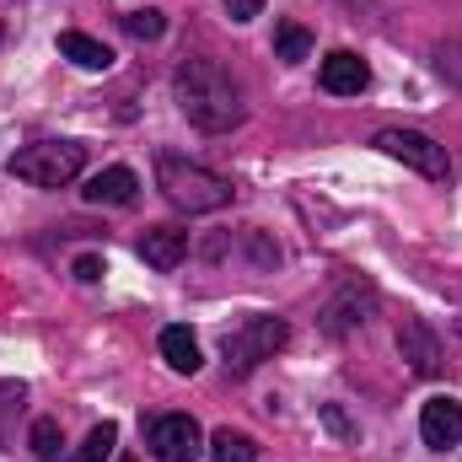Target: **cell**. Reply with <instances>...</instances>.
<instances>
[{
  "label": "cell",
  "instance_id": "obj_12",
  "mask_svg": "<svg viewBox=\"0 0 462 462\" xmlns=\"http://www.w3.org/2000/svg\"><path fill=\"white\" fill-rule=\"evenodd\" d=\"M140 258H145L151 269L172 274V269L189 258V231L183 226H151L145 236H140Z\"/></svg>",
  "mask_w": 462,
  "mask_h": 462
},
{
  "label": "cell",
  "instance_id": "obj_5",
  "mask_svg": "<svg viewBox=\"0 0 462 462\" xmlns=\"http://www.w3.org/2000/svg\"><path fill=\"white\" fill-rule=\"evenodd\" d=\"M199 253L210 258V263H242V269H253V274H263V269H274L280 263V242L269 236V231L258 226H242V231H221V236H205L199 242Z\"/></svg>",
  "mask_w": 462,
  "mask_h": 462
},
{
  "label": "cell",
  "instance_id": "obj_1",
  "mask_svg": "<svg viewBox=\"0 0 462 462\" xmlns=\"http://www.w3.org/2000/svg\"><path fill=\"white\" fill-rule=\"evenodd\" d=\"M172 97H178V114L199 134H231L247 118V103H242L236 81L216 60H183L172 70Z\"/></svg>",
  "mask_w": 462,
  "mask_h": 462
},
{
  "label": "cell",
  "instance_id": "obj_6",
  "mask_svg": "<svg viewBox=\"0 0 462 462\" xmlns=\"http://www.w3.org/2000/svg\"><path fill=\"white\" fill-rule=\"evenodd\" d=\"M376 151H387L393 162H403V167H414L420 178H447V145L441 140H430L425 129H382L376 134Z\"/></svg>",
  "mask_w": 462,
  "mask_h": 462
},
{
  "label": "cell",
  "instance_id": "obj_20",
  "mask_svg": "<svg viewBox=\"0 0 462 462\" xmlns=\"http://www.w3.org/2000/svg\"><path fill=\"white\" fill-rule=\"evenodd\" d=\"M124 32H129V38H140V43H156V38L167 32V11H156V5L129 11V16H124Z\"/></svg>",
  "mask_w": 462,
  "mask_h": 462
},
{
  "label": "cell",
  "instance_id": "obj_3",
  "mask_svg": "<svg viewBox=\"0 0 462 462\" xmlns=\"http://www.w3.org/2000/svg\"><path fill=\"white\" fill-rule=\"evenodd\" d=\"M81 167H87V151L76 140H32L5 162V172L32 183V189H65L81 178Z\"/></svg>",
  "mask_w": 462,
  "mask_h": 462
},
{
  "label": "cell",
  "instance_id": "obj_15",
  "mask_svg": "<svg viewBox=\"0 0 462 462\" xmlns=\"http://www.w3.org/2000/svg\"><path fill=\"white\" fill-rule=\"evenodd\" d=\"M60 54L70 65H81V70H114V49L87 38V32H60Z\"/></svg>",
  "mask_w": 462,
  "mask_h": 462
},
{
  "label": "cell",
  "instance_id": "obj_2",
  "mask_svg": "<svg viewBox=\"0 0 462 462\" xmlns=\"http://www.w3.org/2000/svg\"><path fill=\"white\" fill-rule=\"evenodd\" d=\"M156 189L167 194V205H178L183 216H216L231 205V178L210 172L205 162H189V156H172V151H156Z\"/></svg>",
  "mask_w": 462,
  "mask_h": 462
},
{
  "label": "cell",
  "instance_id": "obj_9",
  "mask_svg": "<svg viewBox=\"0 0 462 462\" xmlns=\"http://www.w3.org/2000/svg\"><path fill=\"white\" fill-rule=\"evenodd\" d=\"M398 355L409 360L414 376H436V371H441V339L430 334L425 318H403V323H398Z\"/></svg>",
  "mask_w": 462,
  "mask_h": 462
},
{
  "label": "cell",
  "instance_id": "obj_8",
  "mask_svg": "<svg viewBox=\"0 0 462 462\" xmlns=\"http://www.w3.org/2000/svg\"><path fill=\"white\" fill-rule=\"evenodd\" d=\"M371 312H376V291H371L365 280H349L345 291L328 301V312H323V334L345 339V334H355V328L371 323Z\"/></svg>",
  "mask_w": 462,
  "mask_h": 462
},
{
  "label": "cell",
  "instance_id": "obj_13",
  "mask_svg": "<svg viewBox=\"0 0 462 462\" xmlns=\"http://www.w3.org/2000/svg\"><path fill=\"white\" fill-rule=\"evenodd\" d=\"M134 194H140V178H134L129 167H103V172H92L87 189H81L87 205H134Z\"/></svg>",
  "mask_w": 462,
  "mask_h": 462
},
{
  "label": "cell",
  "instance_id": "obj_18",
  "mask_svg": "<svg viewBox=\"0 0 462 462\" xmlns=\"http://www.w3.org/2000/svg\"><path fill=\"white\" fill-rule=\"evenodd\" d=\"M27 447H32V457L38 462H60V452H65V430H60V420H32Z\"/></svg>",
  "mask_w": 462,
  "mask_h": 462
},
{
  "label": "cell",
  "instance_id": "obj_14",
  "mask_svg": "<svg viewBox=\"0 0 462 462\" xmlns=\"http://www.w3.org/2000/svg\"><path fill=\"white\" fill-rule=\"evenodd\" d=\"M156 345H162V360H167V365H172L178 376H194V371L205 365V355H199V339H194V334H189L183 323L162 328V339H156Z\"/></svg>",
  "mask_w": 462,
  "mask_h": 462
},
{
  "label": "cell",
  "instance_id": "obj_7",
  "mask_svg": "<svg viewBox=\"0 0 462 462\" xmlns=\"http://www.w3.org/2000/svg\"><path fill=\"white\" fill-rule=\"evenodd\" d=\"M145 447L162 462H194L205 447V430L194 425V414H156L145 425Z\"/></svg>",
  "mask_w": 462,
  "mask_h": 462
},
{
  "label": "cell",
  "instance_id": "obj_23",
  "mask_svg": "<svg viewBox=\"0 0 462 462\" xmlns=\"http://www.w3.org/2000/svg\"><path fill=\"white\" fill-rule=\"evenodd\" d=\"M226 5L231 22H253V16H263V0H221Z\"/></svg>",
  "mask_w": 462,
  "mask_h": 462
},
{
  "label": "cell",
  "instance_id": "obj_17",
  "mask_svg": "<svg viewBox=\"0 0 462 462\" xmlns=\"http://www.w3.org/2000/svg\"><path fill=\"white\" fill-rule=\"evenodd\" d=\"M307 54H312V32H307L301 22H280V27H274V60L296 65V60H307Z\"/></svg>",
  "mask_w": 462,
  "mask_h": 462
},
{
  "label": "cell",
  "instance_id": "obj_24",
  "mask_svg": "<svg viewBox=\"0 0 462 462\" xmlns=\"http://www.w3.org/2000/svg\"><path fill=\"white\" fill-rule=\"evenodd\" d=\"M118 462H140V457H118Z\"/></svg>",
  "mask_w": 462,
  "mask_h": 462
},
{
  "label": "cell",
  "instance_id": "obj_22",
  "mask_svg": "<svg viewBox=\"0 0 462 462\" xmlns=\"http://www.w3.org/2000/svg\"><path fill=\"white\" fill-rule=\"evenodd\" d=\"M103 274H108V263H103V253H81V258H76V280H81V285H97Z\"/></svg>",
  "mask_w": 462,
  "mask_h": 462
},
{
  "label": "cell",
  "instance_id": "obj_4",
  "mask_svg": "<svg viewBox=\"0 0 462 462\" xmlns=\"http://www.w3.org/2000/svg\"><path fill=\"white\" fill-rule=\"evenodd\" d=\"M291 339L285 318H247L236 334H226V371L231 376H253L263 360H274Z\"/></svg>",
  "mask_w": 462,
  "mask_h": 462
},
{
  "label": "cell",
  "instance_id": "obj_16",
  "mask_svg": "<svg viewBox=\"0 0 462 462\" xmlns=\"http://www.w3.org/2000/svg\"><path fill=\"white\" fill-rule=\"evenodd\" d=\"M210 457H216V462H258V441H253L247 430L221 425V430L210 436Z\"/></svg>",
  "mask_w": 462,
  "mask_h": 462
},
{
  "label": "cell",
  "instance_id": "obj_21",
  "mask_svg": "<svg viewBox=\"0 0 462 462\" xmlns=\"http://www.w3.org/2000/svg\"><path fill=\"white\" fill-rule=\"evenodd\" d=\"M436 70H441L452 87H462V43H436Z\"/></svg>",
  "mask_w": 462,
  "mask_h": 462
},
{
  "label": "cell",
  "instance_id": "obj_11",
  "mask_svg": "<svg viewBox=\"0 0 462 462\" xmlns=\"http://www.w3.org/2000/svg\"><path fill=\"white\" fill-rule=\"evenodd\" d=\"M420 436H425V447H436V452H447V447H457L462 436V403L457 398H430L425 409H420Z\"/></svg>",
  "mask_w": 462,
  "mask_h": 462
},
{
  "label": "cell",
  "instance_id": "obj_10",
  "mask_svg": "<svg viewBox=\"0 0 462 462\" xmlns=\"http://www.w3.org/2000/svg\"><path fill=\"white\" fill-rule=\"evenodd\" d=\"M318 81H323V92H334V97H360V92L371 87V65H365L355 49H334V54L318 65Z\"/></svg>",
  "mask_w": 462,
  "mask_h": 462
},
{
  "label": "cell",
  "instance_id": "obj_19",
  "mask_svg": "<svg viewBox=\"0 0 462 462\" xmlns=\"http://www.w3.org/2000/svg\"><path fill=\"white\" fill-rule=\"evenodd\" d=\"M118 447V425L114 420H103V425H92L87 430V441H81V452H76V462H108Z\"/></svg>",
  "mask_w": 462,
  "mask_h": 462
}]
</instances>
